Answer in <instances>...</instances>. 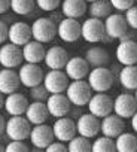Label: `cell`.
<instances>
[{
	"label": "cell",
	"instance_id": "obj_1",
	"mask_svg": "<svg viewBox=\"0 0 137 152\" xmlns=\"http://www.w3.org/2000/svg\"><path fill=\"white\" fill-rule=\"evenodd\" d=\"M93 93L94 91H93L91 85L88 84V81H84V79L72 81L66 90V96L72 102V104L76 107L87 106L93 97Z\"/></svg>",
	"mask_w": 137,
	"mask_h": 152
},
{
	"label": "cell",
	"instance_id": "obj_2",
	"mask_svg": "<svg viewBox=\"0 0 137 152\" xmlns=\"http://www.w3.org/2000/svg\"><path fill=\"white\" fill-rule=\"evenodd\" d=\"M113 81H115L113 72L110 69H107L106 66L94 67L88 73V84L91 85L94 93H106V91H109L113 87Z\"/></svg>",
	"mask_w": 137,
	"mask_h": 152
},
{
	"label": "cell",
	"instance_id": "obj_3",
	"mask_svg": "<svg viewBox=\"0 0 137 152\" xmlns=\"http://www.w3.org/2000/svg\"><path fill=\"white\" fill-rule=\"evenodd\" d=\"M31 122L26 118V115H14L6 121V136L11 140H26L30 137Z\"/></svg>",
	"mask_w": 137,
	"mask_h": 152
},
{
	"label": "cell",
	"instance_id": "obj_4",
	"mask_svg": "<svg viewBox=\"0 0 137 152\" xmlns=\"http://www.w3.org/2000/svg\"><path fill=\"white\" fill-rule=\"evenodd\" d=\"M57 28H58V26H55V23L51 18L40 17V18H36L33 21V24H31V34H33L34 40H39L42 43H48L55 36H58L57 34Z\"/></svg>",
	"mask_w": 137,
	"mask_h": 152
},
{
	"label": "cell",
	"instance_id": "obj_5",
	"mask_svg": "<svg viewBox=\"0 0 137 152\" xmlns=\"http://www.w3.org/2000/svg\"><path fill=\"white\" fill-rule=\"evenodd\" d=\"M106 37V27L104 21L100 18L90 17L82 23V39L88 43H98L103 42Z\"/></svg>",
	"mask_w": 137,
	"mask_h": 152
},
{
	"label": "cell",
	"instance_id": "obj_6",
	"mask_svg": "<svg viewBox=\"0 0 137 152\" xmlns=\"http://www.w3.org/2000/svg\"><path fill=\"white\" fill-rule=\"evenodd\" d=\"M57 34H58V37L63 42L73 43L79 37H82V24H79V21L76 18H67V17H64L58 23Z\"/></svg>",
	"mask_w": 137,
	"mask_h": 152
},
{
	"label": "cell",
	"instance_id": "obj_7",
	"mask_svg": "<svg viewBox=\"0 0 137 152\" xmlns=\"http://www.w3.org/2000/svg\"><path fill=\"white\" fill-rule=\"evenodd\" d=\"M18 75H20L21 84L24 87H27V88H33V87L42 84L43 78H45V76H43V70H42V67L39 64L27 63V61H26V64L20 66Z\"/></svg>",
	"mask_w": 137,
	"mask_h": 152
},
{
	"label": "cell",
	"instance_id": "obj_8",
	"mask_svg": "<svg viewBox=\"0 0 137 152\" xmlns=\"http://www.w3.org/2000/svg\"><path fill=\"white\" fill-rule=\"evenodd\" d=\"M68 79L70 78L67 76V73L63 72L61 69H51L43 78V85L51 94L66 93L68 87Z\"/></svg>",
	"mask_w": 137,
	"mask_h": 152
},
{
	"label": "cell",
	"instance_id": "obj_9",
	"mask_svg": "<svg viewBox=\"0 0 137 152\" xmlns=\"http://www.w3.org/2000/svg\"><path fill=\"white\" fill-rule=\"evenodd\" d=\"M23 60H24L23 46H18L12 42L2 45V48H0V64L3 67H8V69L20 67Z\"/></svg>",
	"mask_w": 137,
	"mask_h": 152
},
{
	"label": "cell",
	"instance_id": "obj_10",
	"mask_svg": "<svg viewBox=\"0 0 137 152\" xmlns=\"http://www.w3.org/2000/svg\"><path fill=\"white\" fill-rule=\"evenodd\" d=\"M52 131H54L55 139L57 140H61L64 143H68L78 134L76 122L72 118H67V115L55 119V122L52 125Z\"/></svg>",
	"mask_w": 137,
	"mask_h": 152
},
{
	"label": "cell",
	"instance_id": "obj_11",
	"mask_svg": "<svg viewBox=\"0 0 137 152\" xmlns=\"http://www.w3.org/2000/svg\"><path fill=\"white\" fill-rule=\"evenodd\" d=\"M87 106H88V110L93 115L98 116L100 119L113 112V100L106 93H95V94H93V97H91V100L88 102Z\"/></svg>",
	"mask_w": 137,
	"mask_h": 152
},
{
	"label": "cell",
	"instance_id": "obj_12",
	"mask_svg": "<svg viewBox=\"0 0 137 152\" xmlns=\"http://www.w3.org/2000/svg\"><path fill=\"white\" fill-rule=\"evenodd\" d=\"M100 128H101V121L98 116L93 115L91 112L88 113H82L78 121H76V130H78V134L81 136H85L88 139H93L95 137L98 133H100Z\"/></svg>",
	"mask_w": 137,
	"mask_h": 152
},
{
	"label": "cell",
	"instance_id": "obj_13",
	"mask_svg": "<svg viewBox=\"0 0 137 152\" xmlns=\"http://www.w3.org/2000/svg\"><path fill=\"white\" fill-rule=\"evenodd\" d=\"M113 112L124 119H131V116L137 112V100L136 96L130 93H122L113 100Z\"/></svg>",
	"mask_w": 137,
	"mask_h": 152
},
{
	"label": "cell",
	"instance_id": "obj_14",
	"mask_svg": "<svg viewBox=\"0 0 137 152\" xmlns=\"http://www.w3.org/2000/svg\"><path fill=\"white\" fill-rule=\"evenodd\" d=\"M31 140V145L34 148H39V149H46L54 140H55V136H54V131H52V127L46 125L45 122L43 124H37L31 128L30 131V137Z\"/></svg>",
	"mask_w": 137,
	"mask_h": 152
},
{
	"label": "cell",
	"instance_id": "obj_15",
	"mask_svg": "<svg viewBox=\"0 0 137 152\" xmlns=\"http://www.w3.org/2000/svg\"><path fill=\"white\" fill-rule=\"evenodd\" d=\"M104 27L106 34L112 39H121L128 31V23L125 15L122 14H110L107 18H104Z\"/></svg>",
	"mask_w": 137,
	"mask_h": 152
},
{
	"label": "cell",
	"instance_id": "obj_16",
	"mask_svg": "<svg viewBox=\"0 0 137 152\" xmlns=\"http://www.w3.org/2000/svg\"><path fill=\"white\" fill-rule=\"evenodd\" d=\"M115 55H116L118 63L122 66L137 64V42H134L133 39L119 40Z\"/></svg>",
	"mask_w": 137,
	"mask_h": 152
},
{
	"label": "cell",
	"instance_id": "obj_17",
	"mask_svg": "<svg viewBox=\"0 0 137 152\" xmlns=\"http://www.w3.org/2000/svg\"><path fill=\"white\" fill-rule=\"evenodd\" d=\"M46 106H48V110H49V115L51 116L61 118V116H66L68 112H70L72 102L68 100V97L66 94L57 93V94H51L48 97Z\"/></svg>",
	"mask_w": 137,
	"mask_h": 152
},
{
	"label": "cell",
	"instance_id": "obj_18",
	"mask_svg": "<svg viewBox=\"0 0 137 152\" xmlns=\"http://www.w3.org/2000/svg\"><path fill=\"white\" fill-rule=\"evenodd\" d=\"M31 39H33L31 26H28L27 23H23V21H17V23L11 24L9 34H8V40L9 42H12V43H15L18 46H24Z\"/></svg>",
	"mask_w": 137,
	"mask_h": 152
},
{
	"label": "cell",
	"instance_id": "obj_19",
	"mask_svg": "<svg viewBox=\"0 0 137 152\" xmlns=\"http://www.w3.org/2000/svg\"><path fill=\"white\" fill-rule=\"evenodd\" d=\"M90 67L91 66L88 64L85 57H72V58H68L64 67V72L72 81H76V79H84L85 76H88Z\"/></svg>",
	"mask_w": 137,
	"mask_h": 152
},
{
	"label": "cell",
	"instance_id": "obj_20",
	"mask_svg": "<svg viewBox=\"0 0 137 152\" xmlns=\"http://www.w3.org/2000/svg\"><path fill=\"white\" fill-rule=\"evenodd\" d=\"M124 130H125L124 118H121L115 112L113 113H109L104 118H101V128H100V133L101 134L109 136L112 139H116L121 133H124Z\"/></svg>",
	"mask_w": 137,
	"mask_h": 152
},
{
	"label": "cell",
	"instance_id": "obj_21",
	"mask_svg": "<svg viewBox=\"0 0 137 152\" xmlns=\"http://www.w3.org/2000/svg\"><path fill=\"white\" fill-rule=\"evenodd\" d=\"M45 64L48 69H64L68 61V54L63 46H51L45 54Z\"/></svg>",
	"mask_w": 137,
	"mask_h": 152
},
{
	"label": "cell",
	"instance_id": "obj_22",
	"mask_svg": "<svg viewBox=\"0 0 137 152\" xmlns=\"http://www.w3.org/2000/svg\"><path fill=\"white\" fill-rule=\"evenodd\" d=\"M28 104L30 103H28L27 97L24 94H21V93H17V91L8 94L6 99H5V110L11 116H14V115H24L27 107H28Z\"/></svg>",
	"mask_w": 137,
	"mask_h": 152
},
{
	"label": "cell",
	"instance_id": "obj_23",
	"mask_svg": "<svg viewBox=\"0 0 137 152\" xmlns=\"http://www.w3.org/2000/svg\"><path fill=\"white\" fill-rule=\"evenodd\" d=\"M20 84H21L20 75L15 70L8 69V67L0 70V91H2L5 96L18 91Z\"/></svg>",
	"mask_w": 137,
	"mask_h": 152
},
{
	"label": "cell",
	"instance_id": "obj_24",
	"mask_svg": "<svg viewBox=\"0 0 137 152\" xmlns=\"http://www.w3.org/2000/svg\"><path fill=\"white\" fill-rule=\"evenodd\" d=\"M26 118L31 122V125H37V124H43L51 115H49V110H48V106H46V102H37L34 100L33 103L28 104L27 110H26Z\"/></svg>",
	"mask_w": 137,
	"mask_h": 152
},
{
	"label": "cell",
	"instance_id": "obj_25",
	"mask_svg": "<svg viewBox=\"0 0 137 152\" xmlns=\"http://www.w3.org/2000/svg\"><path fill=\"white\" fill-rule=\"evenodd\" d=\"M45 54H46V49L43 46L42 42L39 40H30L27 42L24 46H23V55H24V61L27 63H36L39 64L40 61L45 60Z\"/></svg>",
	"mask_w": 137,
	"mask_h": 152
},
{
	"label": "cell",
	"instance_id": "obj_26",
	"mask_svg": "<svg viewBox=\"0 0 137 152\" xmlns=\"http://www.w3.org/2000/svg\"><path fill=\"white\" fill-rule=\"evenodd\" d=\"M88 11L85 0H63L61 2V14L67 18H81Z\"/></svg>",
	"mask_w": 137,
	"mask_h": 152
},
{
	"label": "cell",
	"instance_id": "obj_27",
	"mask_svg": "<svg viewBox=\"0 0 137 152\" xmlns=\"http://www.w3.org/2000/svg\"><path fill=\"white\" fill-rule=\"evenodd\" d=\"M119 84L130 91H136L137 90V64H131V66H122V69L119 70Z\"/></svg>",
	"mask_w": 137,
	"mask_h": 152
},
{
	"label": "cell",
	"instance_id": "obj_28",
	"mask_svg": "<svg viewBox=\"0 0 137 152\" xmlns=\"http://www.w3.org/2000/svg\"><path fill=\"white\" fill-rule=\"evenodd\" d=\"M85 60L91 67H100V66H107L110 61L109 52L101 48V46H91L85 52Z\"/></svg>",
	"mask_w": 137,
	"mask_h": 152
},
{
	"label": "cell",
	"instance_id": "obj_29",
	"mask_svg": "<svg viewBox=\"0 0 137 152\" xmlns=\"http://www.w3.org/2000/svg\"><path fill=\"white\" fill-rule=\"evenodd\" d=\"M112 11H113V6L110 3V0H94V2L90 3V8H88L90 17L100 18V20L107 18L112 14Z\"/></svg>",
	"mask_w": 137,
	"mask_h": 152
},
{
	"label": "cell",
	"instance_id": "obj_30",
	"mask_svg": "<svg viewBox=\"0 0 137 152\" xmlns=\"http://www.w3.org/2000/svg\"><path fill=\"white\" fill-rule=\"evenodd\" d=\"M115 145L118 152H134L137 151V137L133 133L124 131L115 139Z\"/></svg>",
	"mask_w": 137,
	"mask_h": 152
},
{
	"label": "cell",
	"instance_id": "obj_31",
	"mask_svg": "<svg viewBox=\"0 0 137 152\" xmlns=\"http://www.w3.org/2000/svg\"><path fill=\"white\" fill-rule=\"evenodd\" d=\"M67 149L70 152H88V151H93V143L90 142L88 137L76 134L67 143Z\"/></svg>",
	"mask_w": 137,
	"mask_h": 152
},
{
	"label": "cell",
	"instance_id": "obj_32",
	"mask_svg": "<svg viewBox=\"0 0 137 152\" xmlns=\"http://www.w3.org/2000/svg\"><path fill=\"white\" fill-rule=\"evenodd\" d=\"M116 151L115 140L109 136H100L93 142V152H113Z\"/></svg>",
	"mask_w": 137,
	"mask_h": 152
},
{
	"label": "cell",
	"instance_id": "obj_33",
	"mask_svg": "<svg viewBox=\"0 0 137 152\" xmlns=\"http://www.w3.org/2000/svg\"><path fill=\"white\" fill-rule=\"evenodd\" d=\"M36 5V0H11V11L17 15H28Z\"/></svg>",
	"mask_w": 137,
	"mask_h": 152
},
{
	"label": "cell",
	"instance_id": "obj_34",
	"mask_svg": "<svg viewBox=\"0 0 137 152\" xmlns=\"http://www.w3.org/2000/svg\"><path fill=\"white\" fill-rule=\"evenodd\" d=\"M30 96H31L33 100H37V102H46L48 97L51 96V93L46 90V87H45L43 82H42V84H39V85L30 88Z\"/></svg>",
	"mask_w": 137,
	"mask_h": 152
},
{
	"label": "cell",
	"instance_id": "obj_35",
	"mask_svg": "<svg viewBox=\"0 0 137 152\" xmlns=\"http://www.w3.org/2000/svg\"><path fill=\"white\" fill-rule=\"evenodd\" d=\"M36 5L45 12H52L58 6H61V0H36Z\"/></svg>",
	"mask_w": 137,
	"mask_h": 152
},
{
	"label": "cell",
	"instance_id": "obj_36",
	"mask_svg": "<svg viewBox=\"0 0 137 152\" xmlns=\"http://www.w3.org/2000/svg\"><path fill=\"white\" fill-rule=\"evenodd\" d=\"M124 14H125V18H127V23H128L130 28L137 30V3L133 5L130 9H127Z\"/></svg>",
	"mask_w": 137,
	"mask_h": 152
},
{
	"label": "cell",
	"instance_id": "obj_37",
	"mask_svg": "<svg viewBox=\"0 0 137 152\" xmlns=\"http://www.w3.org/2000/svg\"><path fill=\"white\" fill-rule=\"evenodd\" d=\"M110 3H112V6H113L115 11L125 12L127 9H130L136 3V0H110Z\"/></svg>",
	"mask_w": 137,
	"mask_h": 152
},
{
	"label": "cell",
	"instance_id": "obj_38",
	"mask_svg": "<svg viewBox=\"0 0 137 152\" xmlns=\"http://www.w3.org/2000/svg\"><path fill=\"white\" fill-rule=\"evenodd\" d=\"M6 151L8 152H27L28 146L23 140H11L6 145Z\"/></svg>",
	"mask_w": 137,
	"mask_h": 152
},
{
	"label": "cell",
	"instance_id": "obj_39",
	"mask_svg": "<svg viewBox=\"0 0 137 152\" xmlns=\"http://www.w3.org/2000/svg\"><path fill=\"white\" fill-rule=\"evenodd\" d=\"M46 151H48V152H64V151H68V149H67V145H66L64 142L55 139V140L46 148Z\"/></svg>",
	"mask_w": 137,
	"mask_h": 152
},
{
	"label": "cell",
	"instance_id": "obj_40",
	"mask_svg": "<svg viewBox=\"0 0 137 152\" xmlns=\"http://www.w3.org/2000/svg\"><path fill=\"white\" fill-rule=\"evenodd\" d=\"M8 34H9V27L5 21H0V43H5L8 40Z\"/></svg>",
	"mask_w": 137,
	"mask_h": 152
},
{
	"label": "cell",
	"instance_id": "obj_41",
	"mask_svg": "<svg viewBox=\"0 0 137 152\" xmlns=\"http://www.w3.org/2000/svg\"><path fill=\"white\" fill-rule=\"evenodd\" d=\"M11 9V0H0V15Z\"/></svg>",
	"mask_w": 137,
	"mask_h": 152
},
{
	"label": "cell",
	"instance_id": "obj_42",
	"mask_svg": "<svg viewBox=\"0 0 137 152\" xmlns=\"http://www.w3.org/2000/svg\"><path fill=\"white\" fill-rule=\"evenodd\" d=\"M6 130V119L3 118V115H0V136H2Z\"/></svg>",
	"mask_w": 137,
	"mask_h": 152
},
{
	"label": "cell",
	"instance_id": "obj_43",
	"mask_svg": "<svg viewBox=\"0 0 137 152\" xmlns=\"http://www.w3.org/2000/svg\"><path fill=\"white\" fill-rule=\"evenodd\" d=\"M131 127H133L134 133H137V112L131 116Z\"/></svg>",
	"mask_w": 137,
	"mask_h": 152
},
{
	"label": "cell",
	"instance_id": "obj_44",
	"mask_svg": "<svg viewBox=\"0 0 137 152\" xmlns=\"http://www.w3.org/2000/svg\"><path fill=\"white\" fill-rule=\"evenodd\" d=\"M5 94L2 93V91H0V109H2V107H5V97H3Z\"/></svg>",
	"mask_w": 137,
	"mask_h": 152
},
{
	"label": "cell",
	"instance_id": "obj_45",
	"mask_svg": "<svg viewBox=\"0 0 137 152\" xmlns=\"http://www.w3.org/2000/svg\"><path fill=\"white\" fill-rule=\"evenodd\" d=\"M2 151H6V148H3L2 145H0V152H2Z\"/></svg>",
	"mask_w": 137,
	"mask_h": 152
},
{
	"label": "cell",
	"instance_id": "obj_46",
	"mask_svg": "<svg viewBox=\"0 0 137 152\" xmlns=\"http://www.w3.org/2000/svg\"><path fill=\"white\" fill-rule=\"evenodd\" d=\"M85 2H87V3H91V2H94V0H85Z\"/></svg>",
	"mask_w": 137,
	"mask_h": 152
},
{
	"label": "cell",
	"instance_id": "obj_47",
	"mask_svg": "<svg viewBox=\"0 0 137 152\" xmlns=\"http://www.w3.org/2000/svg\"><path fill=\"white\" fill-rule=\"evenodd\" d=\"M134 96H136V100H137V90L134 91Z\"/></svg>",
	"mask_w": 137,
	"mask_h": 152
},
{
	"label": "cell",
	"instance_id": "obj_48",
	"mask_svg": "<svg viewBox=\"0 0 137 152\" xmlns=\"http://www.w3.org/2000/svg\"><path fill=\"white\" fill-rule=\"evenodd\" d=\"M136 3H137V0H136Z\"/></svg>",
	"mask_w": 137,
	"mask_h": 152
}]
</instances>
